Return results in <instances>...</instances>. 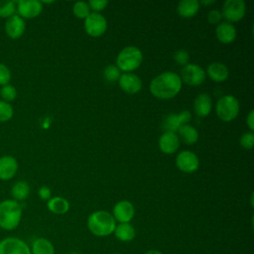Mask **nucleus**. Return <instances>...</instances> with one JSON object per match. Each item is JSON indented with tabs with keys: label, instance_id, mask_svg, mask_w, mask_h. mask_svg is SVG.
I'll return each instance as SVG.
<instances>
[{
	"label": "nucleus",
	"instance_id": "obj_3",
	"mask_svg": "<svg viewBox=\"0 0 254 254\" xmlns=\"http://www.w3.org/2000/svg\"><path fill=\"white\" fill-rule=\"evenodd\" d=\"M115 219L113 215L105 210L92 212L87 219V227L96 236H108L115 229Z\"/></svg>",
	"mask_w": 254,
	"mask_h": 254
},
{
	"label": "nucleus",
	"instance_id": "obj_21",
	"mask_svg": "<svg viewBox=\"0 0 254 254\" xmlns=\"http://www.w3.org/2000/svg\"><path fill=\"white\" fill-rule=\"evenodd\" d=\"M199 10L197 0H182L178 4V12L182 17L190 18L194 16Z\"/></svg>",
	"mask_w": 254,
	"mask_h": 254
},
{
	"label": "nucleus",
	"instance_id": "obj_23",
	"mask_svg": "<svg viewBox=\"0 0 254 254\" xmlns=\"http://www.w3.org/2000/svg\"><path fill=\"white\" fill-rule=\"evenodd\" d=\"M48 209L56 214H64L69 209V202L62 196L51 197L47 202Z\"/></svg>",
	"mask_w": 254,
	"mask_h": 254
},
{
	"label": "nucleus",
	"instance_id": "obj_32",
	"mask_svg": "<svg viewBox=\"0 0 254 254\" xmlns=\"http://www.w3.org/2000/svg\"><path fill=\"white\" fill-rule=\"evenodd\" d=\"M11 77H12V74L9 67L6 64L0 63V86L9 84Z\"/></svg>",
	"mask_w": 254,
	"mask_h": 254
},
{
	"label": "nucleus",
	"instance_id": "obj_13",
	"mask_svg": "<svg viewBox=\"0 0 254 254\" xmlns=\"http://www.w3.org/2000/svg\"><path fill=\"white\" fill-rule=\"evenodd\" d=\"M190 117L191 115L188 110H184L178 114H169L163 122V129L165 131L176 132L182 125L187 124V122L190 121Z\"/></svg>",
	"mask_w": 254,
	"mask_h": 254
},
{
	"label": "nucleus",
	"instance_id": "obj_28",
	"mask_svg": "<svg viewBox=\"0 0 254 254\" xmlns=\"http://www.w3.org/2000/svg\"><path fill=\"white\" fill-rule=\"evenodd\" d=\"M0 96L3 101H6L8 103L14 101L17 97V89L12 84H6L4 86H1L0 88Z\"/></svg>",
	"mask_w": 254,
	"mask_h": 254
},
{
	"label": "nucleus",
	"instance_id": "obj_39",
	"mask_svg": "<svg viewBox=\"0 0 254 254\" xmlns=\"http://www.w3.org/2000/svg\"><path fill=\"white\" fill-rule=\"evenodd\" d=\"M214 2H215V0H202L201 1V3L204 4V5H209V4H212Z\"/></svg>",
	"mask_w": 254,
	"mask_h": 254
},
{
	"label": "nucleus",
	"instance_id": "obj_20",
	"mask_svg": "<svg viewBox=\"0 0 254 254\" xmlns=\"http://www.w3.org/2000/svg\"><path fill=\"white\" fill-rule=\"evenodd\" d=\"M207 74L214 81H224L229 74L227 66L219 62L210 63L207 66Z\"/></svg>",
	"mask_w": 254,
	"mask_h": 254
},
{
	"label": "nucleus",
	"instance_id": "obj_12",
	"mask_svg": "<svg viewBox=\"0 0 254 254\" xmlns=\"http://www.w3.org/2000/svg\"><path fill=\"white\" fill-rule=\"evenodd\" d=\"M26 30V23L23 18H21L19 15L15 14L12 17L6 19V22L4 24V31L12 40L19 39L23 36L24 32Z\"/></svg>",
	"mask_w": 254,
	"mask_h": 254
},
{
	"label": "nucleus",
	"instance_id": "obj_19",
	"mask_svg": "<svg viewBox=\"0 0 254 254\" xmlns=\"http://www.w3.org/2000/svg\"><path fill=\"white\" fill-rule=\"evenodd\" d=\"M212 107V101L209 94L203 92L198 94L193 102V108L198 116L204 117L209 114Z\"/></svg>",
	"mask_w": 254,
	"mask_h": 254
},
{
	"label": "nucleus",
	"instance_id": "obj_17",
	"mask_svg": "<svg viewBox=\"0 0 254 254\" xmlns=\"http://www.w3.org/2000/svg\"><path fill=\"white\" fill-rule=\"evenodd\" d=\"M118 80L120 87L127 93H136L142 87V81L135 73L125 72L120 75Z\"/></svg>",
	"mask_w": 254,
	"mask_h": 254
},
{
	"label": "nucleus",
	"instance_id": "obj_42",
	"mask_svg": "<svg viewBox=\"0 0 254 254\" xmlns=\"http://www.w3.org/2000/svg\"><path fill=\"white\" fill-rule=\"evenodd\" d=\"M72 254H77V253H72Z\"/></svg>",
	"mask_w": 254,
	"mask_h": 254
},
{
	"label": "nucleus",
	"instance_id": "obj_30",
	"mask_svg": "<svg viewBox=\"0 0 254 254\" xmlns=\"http://www.w3.org/2000/svg\"><path fill=\"white\" fill-rule=\"evenodd\" d=\"M89 6L87 4V2L85 1H77L73 4V7H72V11L74 13V15L77 17V18H82V19H85L88 15H89Z\"/></svg>",
	"mask_w": 254,
	"mask_h": 254
},
{
	"label": "nucleus",
	"instance_id": "obj_31",
	"mask_svg": "<svg viewBox=\"0 0 254 254\" xmlns=\"http://www.w3.org/2000/svg\"><path fill=\"white\" fill-rule=\"evenodd\" d=\"M103 74H104V77L108 81H115V80L119 79V77L121 75L120 69L117 67V65H114V64L107 65L103 70Z\"/></svg>",
	"mask_w": 254,
	"mask_h": 254
},
{
	"label": "nucleus",
	"instance_id": "obj_29",
	"mask_svg": "<svg viewBox=\"0 0 254 254\" xmlns=\"http://www.w3.org/2000/svg\"><path fill=\"white\" fill-rule=\"evenodd\" d=\"M14 115V108L11 103L0 100V122H8Z\"/></svg>",
	"mask_w": 254,
	"mask_h": 254
},
{
	"label": "nucleus",
	"instance_id": "obj_15",
	"mask_svg": "<svg viewBox=\"0 0 254 254\" xmlns=\"http://www.w3.org/2000/svg\"><path fill=\"white\" fill-rule=\"evenodd\" d=\"M18 161L11 155L0 157V180L9 181L13 179L18 171Z\"/></svg>",
	"mask_w": 254,
	"mask_h": 254
},
{
	"label": "nucleus",
	"instance_id": "obj_38",
	"mask_svg": "<svg viewBox=\"0 0 254 254\" xmlns=\"http://www.w3.org/2000/svg\"><path fill=\"white\" fill-rule=\"evenodd\" d=\"M247 125L251 130H254V110H250L247 119H246Z\"/></svg>",
	"mask_w": 254,
	"mask_h": 254
},
{
	"label": "nucleus",
	"instance_id": "obj_27",
	"mask_svg": "<svg viewBox=\"0 0 254 254\" xmlns=\"http://www.w3.org/2000/svg\"><path fill=\"white\" fill-rule=\"evenodd\" d=\"M15 14H17L16 1H0V18L8 19Z\"/></svg>",
	"mask_w": 254,
	"mask_h": 254
},
{
	"label": "nucleus",
	"instance_id": "obj_5",
	"mask_svg": "<svg viewBox=\"0 0 254 254\" xmlns=\"http://www.w3.org/2000/svg\"><path fill=\"white\" fill-rule=\"evenodd\" d=\"M239 101L233 95L227 94L216 102V114L223 121L233 120L239 113Z\"/></svg>",
	"mask_w": 254,
	"mask_h": 254
},
{
	"label": "nucleus",
	"instance_id": "obj_14",
	"mask_svg": "<svg viewBox=\"0 0 254 254\" xmlns=\"http://www.w3.org/2000/svg\"><path fill=\"white\" fill-rule=\"evenodd\" d=\"M134 214L135 208L128 200H120L113 207V217L120 223H129Z\"/></svg>",
	"mask_w": 254,
	"mask_h": 254
},
{
	"label": "nucleus",
	"instance_id": "obj_26",
	"mask_svg": "<svg viewBox=\"0 0 254 254\" xmlns=\"http://www.w3.org/2000/svg\"><path fill=\"white\" fill-rule=\"evenodd\" d=\"M32 254H55V247L46 238H38L32 244Z\"/></svg>",
	"mask_w": 254,
	"mask_h": 254
},
{
	"label": "nucleus",
	"instance_id": "obj_37",
	"mask_svg": "<svg viewBox=\"0 0 254 254\" xmlns=\"http://www.w3.org/2000/svg\"><path fill=\"white\" fill-rule=\"evenodd\" d=\"M38 194H39V196H40L42 199H44V200H49V199L51 198V194H52L51 189H50L49 187H47V186H43V187H41V188L39 189Z\"/></svg>",
	"mask_w": 254,
	"mask_h": 254
},
{
	"label": "nucleus",
	"instance_id": "obj_35",
	"mask_svg": "<svg viewBox=\"0 0 254 254\" xmlns=\"http://www.w3.org/2000/svg\"><path fill=\"white\" fill-rule=\"evenodd\" d=\"M222 19L221 12L216 9H212L207 14V20L210 24H219Z\"/></svg>",
	"mask_w": 254,
	"mask_h": 254
},
{
	"label": "nucleus",
	"instance_id": "obj_16",
	"mask_svg": "<svg viewBox=\"0 0 254 254\" xmlns=\"http://www.w3.org/2000/svg\"><path fill=\"white\" fill-rule=\"evenodd\" d=\"M180 146V139L175 132L165 131L159 138V147L165 154L175 153Z\"/></svg>",
	"mask_w": 254,
	"mask_h": 254
},
{
	"label": "nucleus",
	"instance_id": "obj_18",
	"mask_svg": "<svg viewBox=\"0 0 254 254\" xmlns=\"http://www.w3.org/2000/svg\"><path fill=\"white\" fill-rule=\"evenodd\" d=\"M217 39L225 44L231 43L236 38V29L229 22H220L215 29Z\"/></svg>",
	"mask_w": 254,
	"mask_h": 254
},
{
	"label": "nucleus",
	"instance_id": "obj_10",
	"mask_svg": "<svg viewBox=\"0 0 254 254\" xmlns=\"http://www.w3.org/2000/svg\"><path fill=\"white\" fill-rule=\"evenodd\" d=\"M17 15L23 19H33L43 11V3L39 0H17Z\"/></svg>",
	"mask_w": 254,
	"mask_h": 254
},
{
	"label": "nucleus",
	"instance_id": "obj_22",
	"mask_svg": "<svg viewBox=\"0 0 254 254\" xmlns=\"http://www.w3.org/2000/svg\"><path fill=\"white\" fill-rule=\"evenodd\" d=\"M10 193L12 199L18 202L25 200L30 194V186L26 181H18L12 186Z\"/></svg>",
	"mask_w": 254,
	"mask_h": 254
},
{
	"label": "nucleus",
	"instance_id": "obj_41",
	"mask_svg": "<svg viewBox=\"0 0 254 254\" xmlns=\"http://www.w3.org/2000/svg\"><path fill=\"white\" fill-rule=\"evenodd\" d=\"M251 205H253V193H251Z\"/></svg>",
	"mask_w": 254,
	"mask_h": 254
},
{
	"label": "nucleus",
	"instance_id": "obj_9",
	"mask_svg": "<svg viewBox=\"0 0 254 254\" xmlns=\"http://www.w3.org/2000/svg\"><path fill=\"white\" fill-rule=\"evenodd\" d=\"M181 79L190 85H198L205 79V71L195 64H188L181 70Z\"/></svg>",
	"mask_w": 254,
	"mask_h": 254
},
{
	"label": "nucleus",
	"instance_id": "obj_40",
	"mask_svg": "<svg viewBox=\"0 0 254 254\" xmlns=\"http://www.w3.org/2000/svg\"><path fill=\"white\" fill-rule=\"evenodd\" d=\"M145 254H162V253L159 252L158 250H149V251H147Z\"/></svg>",
	"mask_w": 254,
	"mask_h": 254
},
{
	"label": "nucleus",
	"instance_id": "obj_2",
	"mask_svg": "<svg viewBox=\"0 0 254 254\" xmlns=\"http://www.w3.org/2000/svg\"><path fill=\"white\" fill-rule=\"evenodd\" d=\"M22 218L20 202L9 198L0 202V228L11 231L18 227Z\"/></svg>",
	"mask_w": 254,
	"mask_h": 254
},
{
	"label": "nucleus",
	"instance_id": "obj_34",
	"mask_svg": "<svg viewBox=\"0 0 254 254\" xmlns=\"http://www.w3.org/2000/svg\"><path fill=\"white\" fill-rule=\"evenodd\" d=\"M240 145L245 149H251L254 145V134L252 132L243 133L240 137Z\"/></svg>",
	"mask_w": 254,
	"mask_h": 254
},
{
	"label": "nucleus",
	"instance_id": "obj_6",
	"mask_svg": "<svg viewBox=\"0 0 254 254\" xmlns=\"http://www.w3.org/2000/svg\"><path fill=\"white\" fill-rule=\"evenodd\" d=\"M246 12V4L243 0H226L221 9V15L230 22L241 20Z\"/></svg>",
	"mask_w": 254,
	"mask_h": 254
},
{
	"label": "nucleus",
	"instance_id": "obj_11",
	"mask_svg": "<svg viewBox=\"0 0 254 254\" xmlns=\"http://www.w3.org/2000/svg\"><path fill=\"white\" fill-rule=\"evenodd\" d=\"M176 165L181 171L185 173H191L197 170L199 160L193 152L185 150L178 154L176 158Z\"/></svg>",
	"mask_w": 254,
	"mask_h": 254
},
{
	"label": "nucleus",
	"instance_id": "obj_7",
	"mask_svg": "<svg viewBox=\"0 0 254 254\" xmlns=\"http://www.w3.org/2000/svg\"><path fill=\"white\" fill-rule=\"evenodd\" d=\"M106 19L98 12L89 13V15L84 19V29L90 36H101L106 31Z\"/></svg>",
	"mask_w": 254,
	"mask_h": 254
},
{
	"label": "nucleus",
	"instance_id": "obj_33",
	"mask_svg": "<svg viewBox=\"0 0 254 254\" xmlns=\"http://www.w3.org/2000/svg\"><path fill=\"white\" fill-rule=\"evenodd\" d=\"M174 60L182 65H186L189 64V60H190V55L189 53L184 50V49H180L178 51L175 52L174 54Z\"/></svg>",
	"mask_w": 254,
	"mask_h": 254
},
{
	"label": "nucleus",
	"instance_id": "obj_1",
	"mask_svg": "<svg viewBox=\"0 0 254 254\" xmlns=\"http://www.w3.org/2000/svg\"><path fill=\"white\" fill-rule=\"evenodd\" d=\"M182 88V79L173 71H164L155 76L150 82L151 93L160 99H169L176 96Z\"/></svg>",
	"mask_w": 254,
	"mask_h": 254
},
{
	"label": "nucleus",
	"instance_id": "obj_8",
	"mask_svg": "<svg viewBox=\"0 0 254 254\" xmlns=\"http://www.w3.org/2000/svg\"><path fill=\"white\" fill-rule=\"evenodd\" d=\"M0 254H32L28 244L17 237H6L0 241Z\"/></svg>",
	"mask_w": 254,
	"mask_h": 254
},
{
	"label": "nucleus",
	"instance_id": "obj_36",
	"mask_svg": "<svg viewBox=\"0 0 254 254\" xmlns=\"http://www.w3.org/2000/svg\"><path fill=\"white\" fill-rule=\"evenodd\" d=\"M87 4L89 8H92L96 12V11L103 10L108 4V1L107 0H89Z\"/></svg>",
	"mask_w": 254,
	"mask_h": 254
},
{
	"label": "nucleus",
	"instance_id": "obj_25",
	"mask_svg": "<svg viewBox=\"0 0 254 254\" xmlns=\"http://www.w3.org/2000/svg\"><path fill=\"white\" fill-rule=\"evenodd\" d=\"M115 236L123 242H129L135 237V229L130 223H120L115 226Z\"/></svg>",
	"mask_w": 254,
	"mask_h": 254
},
{
	"label": "nucleus",
	"instance_id": "obj_24",
	"mask_svg": "<svg viewBox=\"0 0 254 254\" xmlns=\"http://www.w3.org/2000/svg\"><path fill=\"white\" fill-rule=\"evenodd\" d=\"M178 132L183 142L187 145H192L198 140V132L191 125L184 124L178 129Z\"/></svg>",
	"mask_w": 254,
	"mask_h": 254
},
{
	"label": "nucleus",
	"instance_id": "obj_4",
	"mask_svg": "<svg viewBox=\"0 0 254 254\" xmlns=\"http://www.w3.org/2000/svg\"><path fill=\"white\" fill-rule=\"evenodd\" d=\"M143 61L141 50L135 46L123 48L117 56L116 64L120 70L131 71L137 68Z\"/></svg>",
	"mask_w": 254,
	"mask_h": 254
}]
</instances>
